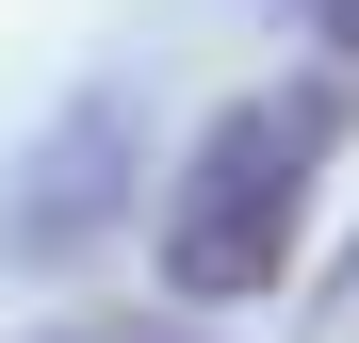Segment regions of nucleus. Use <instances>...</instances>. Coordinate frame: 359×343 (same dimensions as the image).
<instances>
[{
	"label": "nucleus",
	"instance_id": "obj_1",
	"mask_svg": "<svg viewBox=\"0 0 359 343\" xmlns=\"http://www.w3.org/2000/svg\"><path fill=\"white\" fill-rule=\"evenodd\" d=\"M311 196H327V98H311V82H262V98L196 114V147L163 163V229H147L163 295H180V311H245V295H278Z\"/></svg>",
	"mask_w": 359,
	"mask_h": 343
},
{
	"label": "nucleus",
	"instance_id": "obj_2",
	"mask_svg": "<svg viewBox=\"0 0 359 343\" xmlns=\"http://www.w3.org/2000/svg\"><path fill=\"white\" fill-rule=\"evenodd\" d=\"M114 213H131V114L82 98L66 131H33V163L0 180V262L17 278H66V262H98Z\"/></svg>",
	"mask_w": 359,
	"mask_h": 343
},
{
	"label": "nucleus",
	"instance_id": "obj_3",
	"mask_svg": "<svg viewBox=\"0 0 359 343\" xmlns=\"http://www.w3.org/2000/svg\"><path fill=\"white\" fill-rule=\"evenodd\" d=\"M327 49H343V98H359V0H327Z\"/></svg>",
	"mask_w": 359,
	"mask_h": 343
},
{
	"label": "nucleus",
	"instance_id": "obj_4",
	"mask_svg": "<svg viewBox=\"0 0 359 343\" xmlns=\"http://www.w3.org/2000/svg\"><path fill=\"white\" fill-rule=\"evenodd\" d=\"M327 343H359V262H343V278H327Z\"/></svg>",
	"mask_w": 359,
	"mask_h": 343
},
{
	"label": "nucleus",
	"instance_id": "obj_5",
	"mask_svg": "<svg viewBox=\"0 0 359 343\" xmlns=\"http://www.w3.org/2000/svg\"><path fill=\"white\" fill-rule=\"evenodd\" d=\"M49 343H131V327H49Z\"/></svg>",
	"mask_w": 359,
	"mask_h": 343
}]
</instances>
